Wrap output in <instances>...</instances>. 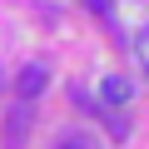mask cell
<instances>
[{
    "label": "cell",
    "instance_id": "6da1fadb",
    "mask_svg": "<svg viewBox=\"0 0 149 149\" xmlns=\"http://www.w3.org/2000/svg\"><path fill=\"white\" fill-rule=\"evenodd\" d=\"M100 104H104V109H129V104H134V80H124V74H104Z\"/></svg>",
    "mask_w": 149,
    "mask_h": 149
},
{
    "label": "cell",
    "instance_id": "7a4b0ae2",
    "mask_svg": "<svg viewBox=\"0 0 149 149\" xmlns=\"http://www.w3.org/2000/svg\"><path fill=\"white\" fill-rule=\"evenodd\" d=\"M45 80H50V70H45V65L35 60V65H25V70H20V80H15V90H20L25 100H35V95L45 90Z\"/></svg>",
    "mask_w": 149,
    "mask_h": 149
},
{
    "label": "cell",
    "instance_id": "3957f363",
    "mask_svg": "<svg viewBox=\"0 0 149 149\" xmlns=\"http://www.w3.org/2000/svg\"><path fill=\"white\" fill-rule=\"evenodd\" d=\"M25 129H30V109L20 104V109H10V119H5V144L20 149V144H25Z\"/></svg>",
    "mask_w": 149,
    "mask_h": 149
},
{
    "label": "cell",
    "instance_id": "277c9868",
    "mask_svg": "<svg viewBox=\"0 0 149 149\" xmlns=\"http://www.w3.org/2000/svg\"><path fill=\"white\" fill-rule=\"evenodd\" d=\"M129 50H134V65H139V74H149V25H144V30H134Z\"/></svg>",
    "mask_w": 149,
    "mask_h": 149
},
{
    "label": "cell",
    "instance_id": "5b68a950",
    "mask_svg": "<svg viewBox=\"0 0 149 149\" xmlns=\"http://www.w3.org/2000/svg\"><path fill=\"white\" fill-rule=\"evenodd\" d=\"M55 149H95V139L74 129V134H60V139H55Z\"/></svg>",
    "mask_w": 149,
    "mask_h": 149
},
{
    "label": "cell",
    "instance_id": "8992f818",
    "mask_svg": "<svg viewBox=\"0 0 149 149\" xmlns=\"http://www.w3.org/2000/svg\"><path fill=\"white\" fill-rule=\"evenodd\" d=\"M80 5H85V10H95L104 25H114V5H109V0H80Z\"/></svg>",
    "mask_w": 149,
    "mask_h": 149
},
{
    "label": "cell",
    "instance_id": "52a82bcc",
    "mask_svg": "<svg viewBox=\"0 0 149 149\" xmlns=\"http://www.w3.org/2000/svg\"><path fill=\"white\" fill-rule=\"evenodd\" d=\"M0 85H5V74H0Z\"/></svg>",
    "mask_w": 149,
    "mask_h": 149
}]
</instances>
